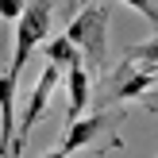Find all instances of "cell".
Listing matches in <instances>:
<instances>
[{"mask_svg":"<svg viewBox=\"0 0 158 158\" xmlns=\"http://www.w3.org/2000/svg\"><path fill=\"white\" fill-rule=\"evenodd\" d=\"M108 27H112V8L104 0L81 4V12L66 27V39L81 50V62H85L93 81H100L108 73Z\"/></svg>","mask_w":158,"mask_h":158,"instance_id":"6da1fadb","label":"cell"},{"mask_svg":"<svg viewBox=\"0 0 158 158\" xmlns=\"http://www.w3.org/2000/svg\"><path fill=\"white\" fill-rule=\"evenodd\" d=\"M50 23H54V8H50V0H27V4H23L19 19H15V43H12V62H8V73H15V77L23 73L27 58L46 43Z\"/></svg>","mask_w":158,"mask_h":158,"instance_id":"7a4b0ae2","label":"cell"},{"mask_svg":"<svg viewBox=\"0 0 158 158\" xmlns=\"http://www.w3.org/2000/svg\"><path fill=\"white\" fill-rule=\"evenodd\" d=\"M100 108H112V104H123V100H143L147 93L158 85V66H139L131 58H123L120 66L112 69L108 77H100Z\"/></svg>","mask_w":158,"mask_h":158,"instance_id":"3957f363","label":"cell"},{"mask_svg":"<svg viewBox=\"0 0 158 158\" xmlns=\"http://www.w3.org/2000/svg\"><path fill=\"white\" fill-rule=\"evenodd\" d=\"M120 120H123V116H120V112H108V108H100V112H85V116H77L73 123H66V135H62V151H66V154H77V151H85V147L100 143L104 135L112 139L116 147H123V139L116 135Z\"/></svg>","mask_w":158,"mask_h":158,"instance_id":"277c9868","label":"cell"},{"mask_svg":"<svg viewBox=\"0 0 158 158\" xmlns=\"http://www.w3.org/2000/svg\"><path fill=\"white\" fill-rule=\"evenodd\" d=\"M58 85H62V69L46 62L43 73H39V81H35V89H31V97H27V104H23V120H19V131H15V139H12L8 158H23V147H27L35 123L43 120V112H46V104H50V97H54Z\"/></svg>","mask_w":158,"mask_h":158,"instance_id":"5b68a950","label":"cell"},{"mask_svg":"<svg viewBox=\"0 0 158 158\" xmlns=\"http://www.w3.org/2000/svg\"><path fill=\"white\" fill-rule=\"evenodd\" d=\"M62 85H66V93H69L66 123H73L77 116L89 112V100H93V77H89V69H85V62H81V58H77L73 66L62 69Z\"/></svg>","mask_w":158,"mask_h":158,"instance_id":"8992f818","label":"cell"},{"mask_svg":"<svg viewBox=\"0 0 158 158\" xmlns=\"http://www.w3.org/2000/svg\"><path fill=\"white\" fill-rule=\"evenodd\" d=\"M15 100H19V77L15 73H0V158H8L15 139Z\"/></svg>","mask_w":158,"mask_h":158,"instance_id":"52a82bcc","label":"cell"},{"mask_svg":"<svg viewBox=\"0 0 158 158\" xmlns=\"http://www.w3.org/2000/svg\"><path fill=\"white\" fill-rule=\"evenodd\" d=\"M43 54H46V62H50V66H58V69H66V66H73V62L81 58V50H77V46L69 43L66 35H58V39H50V43L43 46Z\"/></svg>","mask_w":158,"mask_h":158,"instance_id":"ba28073f","label":"cell"},{"mask_svg":"<svg viewBox=\"0 0 158 158\" xmlns=\"http://www.w3.org/2000/svg\"><path fill=\"white\" fill-rule=\"evenodd\" d=\"M127 58H131V62H139V66H158V35H154V39H147V43H139V46H131Z\"/></svg>","mask_w":158,"mask_h":158,"instance_id":"9c48e42d","label":"cell"},{"mask_svg":"<svg viewBox=\"0 0 158 158\" xmlns=\"http://www.w3.org/2000/svg\"><path fill=\"white\" fill-rule=\"evenodd\" d=\"M81 4H89V0H81ZM81 4H77V8H81ZM123 4H127V8H135L139 15H147V23L158 31V0H123Z\"/></svg>","mask_w":158,"mask_h":158,"instance_id":"30bf717a","label":"cell"},{"mask_svg":"<svg viewBox=\"0 0 158 158\" xmlns=\"http://www.w3.org/2000/svg\"><path fill=\"white\" fill-rule=\"evenodd\" d=\"M23 4H27V0H0V19L15 23V19H19V12H23Z\"/></svg>","mask_w":158,"mask_h":158,"instance_id":"8fae6325","label":"cell"},{"mask_svg":"<svg viewBox=\"0 0 158 158\" xmlns=\"http://www.w3.org/2000/svg\"><path fill=\"white\" fill-rule=\"evenodd\" d=\"M143 100H147V112H158V85H154V89H151V93H147V97H143Z\"/></svg>","mask_w":158,"mask_h":158,"instance_id":"7c38bea8","label":"cell"},{"mask_svg":"<svg viewBox=\"0 0 158 158\" xmlns=\"http://www.w3.org/2000/svg\"><path fill=\"white\" fill-rule=\"evenodd\" d=\"M43 158H69V154H66V151L58 147V151H50V154H43Z\"/></svg>","mask_w":158,"mask_h":158,"instance_id":"4fadbf2b","label":"cell"},{"mask_svg":"<svg viewBox=\"0 0 158 158\" xmlns=\"http://www.w3.org/2000/svg\"><path fill=\"white\" fill-rule=\"evenodd\" d=\"M77 4H81V0H73V8H77Z\"/></svg>","mask_w":158,"mask_h":158,"instance_id":"5bb4252c","label":"cell"}]
</instances>
